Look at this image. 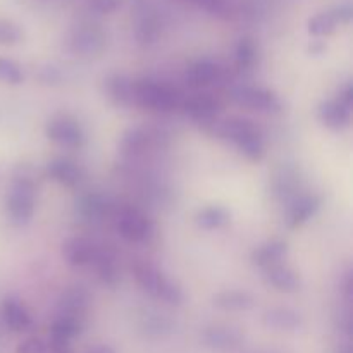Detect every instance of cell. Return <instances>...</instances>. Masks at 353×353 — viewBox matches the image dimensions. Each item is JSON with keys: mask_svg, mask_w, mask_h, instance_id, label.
I'll return each instance as SVG.
<instances>
[{"mask_svg": "<svg viewBox=\"0 0 353 353\" xmlns=\"http://www.w3.org/2000/svg\"><path fill=\"white\" fill-rule=\"evenodd\" d=\"M264 279L269 286L283 293H295L300 288V278L292 268L283 264L264 269Z\"/></svg>", "mask_w": 353, "mask_h": 353, "instance_id": "obj_18", "label": "cell"}, {"mask_svg": "<svg viewBox=\"0 0 353 353\" xmlns=\"http://www.w3.org/2000/svg\"><path fill=\"white\" fill-rule=\"evenodd\" d=\"M78 212L79 216L85 217L90 223H97V221H102L103 217L109 212V205H107V200L102 195H97V193H88V195L81 196L78 202Z\"/></svg>", "mask_w": 353, "mask_h": 353, "instance_id": "obj_25", "label": "cell"}, {"mask_svg": "<svg viewBox=\"0 0 353 353\" xmlns=\"http://www.w3.org/2000/svg\"><path fill=\"white\" fill-rule=\"evenodd\" d=\"M133 105L157 112H171L179 105V95L168 85L138 79L133 85Z\"/></svg>", "mask_w": 353, "mask_h": 353, "instance_id": "obj_3", "label": "cell"}, {"mask_svg": "<svg viewBox=\"0 0 353 353\" xmlns=\"http://www.w3.org/2000/svg\"><path fill=\"white\" fill-rule=\"evenodd\" d=\"M133 85L134 81L124 74H114L107 79V95L116 105H133Z\"/></svg>", "mask_w": 353, "mask_h": 353, "instance_id": "obj_24", "label": "cell"}, {"mask_svg": "<svg viewBox=\"0 0 353 353\" xmlns=\"http://www.w3.org/2000/svg\"><path fill=\"white\" fill-rule=\"evenodd\" d=\"M286 255H288V245L285 241H269V243H264L259 248H255L254 254H252V264L257 265V268L268 269L271 265L281 264V261Z\"/></svg>", "mask_w": 353, "mask_h": 353, "instance_id": "obj_22", "label": "cell"}, {"mask_svg": "<svg viewBox=\"0 0 353 353\" xmlns=\"http://www.w3.org/2000/svg\"><path fill=\"white\" fill-rule=\"evenodd\" d=\"M338 353H352V347L348 343L343 345V347L338 348Z\"/></svg>", "mask_w": 353, "mask_h": 353, "instance_id": "obj_45", "label": "cell"}, {"mask_svg": "<svg viewBox=\"0 0 353 353\" xmlns=\"http://www.w3.org/2000/svg\"><path fill=\"white\" fill-rule=\"evenodd\" d=\"M133 276L137 279L138 286L143 290L147 295L154 299H161V293L168 283V276L148 261H140L133 265Z\"/></svg>", "mask_w": 353, "mask_h": 353, "instance_id": "obj_9", "label": "cell"}, {"mask_svg": "<svg viewBox=\"0 0 353 353\" xmlns=\"http://www.w3.org/2000/svg\"><path fill=\"white\" fill-rule=\"evenodd\" d=\"M85 321L72 319V317L57 316L50 327V338L52 340H62V341H72L79 333L83 331Z\"/></svg>", "mask_w": 353, "mask_h": 353, "instance_id": "obj_28", "label": "cell"}, {"mask_svg": "<svg viewBox=\"0 0 353 353\" xmlns=\"http://www.w3.org/2000/svg\"><path fill=\"white\" fill-rule=\"evenodd\" d=\"M202 341L210 350L230 352L243 343V333L231 326H212L203 331Z\"/></svg>", "mask_w": 353, "mask_h": 353, "instance_id": "obj_10", "label": "cell"}, {"mask_svg": "<svg viewBox=\"0 0 353 353\" xmlns=\"http://www.w3.org/2000/svg\"><path fill=\"white\" fill-rule=\"evenodd\" d=\"M317 117L326 128L333 131H343L352 123V110L338 100H326L317 109Z\"/></svg>", "mask_w": 353, "mask_h": 353, "instance_id": "obj_15", "label": "cell"}, {"mask_svg": "<svg viewBox=\"0 0 353 353\" xmlns=\"http://www.w3.org/2000/svg\"><path fill=\"white\" fill-rule=\"evenodd\" d=\"M23 40V31L17 24L0 19V45H16Z\"/></svg>", "mask_w": 353, "mask_h": 353, "instance_id": "obj_33", "label": "cell"}, {"mask_svg": "<svg viewBox=\"0 0 353 353\" xmlns=\"http://www.w3.org/2000/svg\"><path fill=\"white\" fill-rule=\"evenodd\" d=\"M47 174L55 183L68 186V188H74L83 179L81 168H78L74 162L68 161V159H54L52 162H48Z\"/></svg>", "mask_w": 353, "mask_h": 353, "instance_id": "obj_19", "label": "cell"}, {"mask_svg": "<svg viewBox=\"0 0 353 353\" xmlns=\"http://www.w3.org/2000/svg\"><path fill=\"white\" fill-rule=\"evenodd\" d=\"M181 2L195 3V6L202 7V9H205L207 12L214 14V16L217 14V7H219V0H181Z\"/></svg>", "mask_w": 353, "mask_h": 353, "instance_id": "obj_41", "label": "cell"}, {"mask_svg": "<svg viewBox=\"0 0 353 353\" xmlns=\"http://www.w3.org/2000/svg\"><path fill=\"white\" fill-rule=\"evenodd\" d=\"M334 12H336V17L338 21H340V24H348L352 21V6L350 3H341V6H338L336 9H334Z\"/></svg>", "mask_w": 353, "mask_h": 353, "instance_id": "obj_40", "label": "cell"}, {"mask_svg": "<svg viewBox=\"0 0 353 353\" xmlns=\"http://www.w3.org/2000/svg\"><path fill=\"white\" fill-rule=\"evenodd\" d=\"M183 299H185V295H183V290L179 288L178 283H174L172 279H168L159 300L169 303V305H179L183 302Z\"/></svg>", "mask_w": 353, "mask_h": 353, "instance_id": "obj_35", "label": "cell"}, {"mask_svg": "<svg viewBox=\"0 0 353 353\" xmlns=\"http://www.w3.org/2000/svg\"><path fill=\"white\" fill-rule=\"evenodd\" d=\"M214 305L226 312H245L255 307V296L241 290H224L212 299Z\"/></svg>", "mask_w": 353, "mask_h": 353, "instance_id": "obj_20", "label": "cell"}, {"mask_svg": "<svg viewBox=\"0 0 353 353\" xmlns=\"http://www.w3.org/2000/svg\"><path fill=\"white\" fill-rule=\"evenodd\" d=\"M24 81V74L21 65L16 61L7 57H0V83L3 85L17 86Z\"/></svg>", "mask_w": 353, "mask_h": 353, "instance_id": "obj_32", "label": "cell"}, {"mask_svg": "<svg viewBox=\"0 0 353 353\" xmlns=\"http://www.w3.org/2000/svg\"><path fill=\"white\" fill-rule=\"evenodd\" d=\"M40 172L30 164H19L12 172L9 192L6 196L7 219L12 226H26L34 214Z\"/></svg>", "mask_w": 353, "mask_h": 353, "instance_id": "obj_1", "label": "cell"}, {"mask_svg": "<svg viewBox=\"0 0 353 353\" xmlns=\"http://www.w3.org/2000/svg\"><path fill=\"white\" fill-rule=\"evenodd\" d=\"M88 7L99 14L116 12L121 7V0H86Z\"/></svg>", "mask_w": 353, "mask_h": 353, "instance_id": "obj_37", "label": "cell"}, {"mask_svg": "<svg viewBox=\"0 0 353 353\" xmlns=\"http://www.w3.org/2000/svg\"><path fill=\"white\" fill-rule=\"evenodd\" d=\"M181 107L186 116L196 121L202 128L217 119L219 112L223 110V102L219 100V97L212 95V93H199V95H193L185 100Z\"/></svg>", "mask_w": 353, "mask_h": 353, "instance_id": "obj_7", "label": "cell"}, {"mask_svg": "<svg viewBox=\"0 0 353 353\" xmlns=\"http://www.w3.org/2000/svg\"><path fill=\"white\" fill-rule=\"evenodd\" d=\"M47 353H74L71 341L52 340L47 343Z\"/></svg>", "mask_w": 353, "mask_h": 353, "instance_id": "obj_39", "label": "cell"}, {"mask_svg": "<svg viewBox=\"0 0 353 353\" xmlns=\"http://www.w3.org/2000/svg\"><path fill=\"white\" fill-rule=\"evenodd\" d=\"M114 226L121 238L131 243H145L154 234L152 221L131 205H123L114 212Z\"/></svg>", "mask_w": 353, "mask_h": 353, "instance_id": "obj_4", "label": "cell"}, {"mask_svg": "<svg viewBox=\"0 0 353 353\" xmlns=\"http://www.w3.org/2000/svg\"><path fill=\"white\" fill-rule=\"evenodd\" d=\"M97 269V276L107 286H116L119 283V265L117 257L109 248H97L95 259L92 262Z\"/></svg>", "mask_w": 353, "mask_h": 353, "instance_id": "obj_21", "label": "cell"}, {"mask_svg": "<svg viewBox=\"0 0 353 353\" xmlns=\"http://www.w3.org/2000/svg\"><path fill=\"white\" fill-rule=\"evenodd\" d=\"M205 133L210 137L221 138V140L233 141L238 150L252 162H259L265 155L264 137L254 121L247 117L231 116L226 119H214L212 123L202 126Z\"/></svg>", "mask_w": 353, "mask_h": 353, "instance_id": "obj_2", "label": "cell"}, {"mask_svg": "<svg viewBox=\"0 0 353 353\" xmlns=\"http://www.w3.org/2000/svg\"><path fill=\"white\" fill-rule=\"evenodd\" d=\"M137 40L140 45H152L161 37V24L154 14H145L140 17L137 24Z\"/></svg>", "mask_w": 353, "mask_h": 353, "instance_id": "obj_30", "label": "cell"}, {"mask_svg": "<svg viewBox=\"0 0 353 353\" xmlns=\"http://www.w3.org/2000/svg\"><path fill=\"white\" fill-rule=\"evenodd\" d=\"M45 133H47L48 140L64 148H79L85 143V133H83L81 126L78 124V121L69 116H59L48 121Z\"/></svg>", "mask_w": 353, "mask_h": 353, "instance_id": "obj_6", "label": "cell"}, {"mask_svg": "<svg viewBox=\"0 0 353 353\" xmlns=\"http://www.w3.org/2000/svg\"><path fill=\"white\" fill-rule=\"evenodd\" d=\"M38 78H40L41 83H47V85H55V83L61 81V72H59L55 68H52V65H47V68L41 69L40 74H38Z\"/></svg>", "mask_w": 353, "mask_h": 353, "instance_id": "obj_38", "label": "cell"}, {"mask_svg": "<svg viewBox=\"0 0 353 353\" xmlns=\"http://www.w3.org/2000/svg\"><path fill=\"white\" fill-rule=\"evenodd\" d=\"M145 333L148 334V336H164V334H169L171 333L172 326L171 323H169L168 319H164V317H150V319L145 321Z\"/></svg>", "mask_w": 353, "mask_h": 353, "instance_id": "obj_34", "label": "cell"}, {"mask_svg": "<svg viewBox=\"0 0 353 353\" xmlns=\"http://www.w3.org/2000/svg\"><path fill=\"white\" fill-rule=\"evenodd\" d=\"M299 178H296L295 172L283 169V172L276 178L274 183L276 195L285 202H292L295 196H299Z\"/></svg>", "mask_w": 353, "mask_h": 353, "instance_id": "obj_31", "label": "cell"}, {"mask_svg": "<svg viewBox=\"0 0 353 353\" xmlns=\"http://www.w3.org/2000/svg\"><path fill=\"white\" fill-rule=\"evenodd\" d=\"M338 102L343 103L345 107H348V109L352 110V105H353V86H352V83H348V85L345 86L343 90H341L340 97H338Z\"/></svg>", "mask_w": 353, "mask_h": 353, "instance_id": "obj_42", "label": "cell"}, {"mask_svg": "<svg viewBox=\"0 0 353 353\" xmlns=\"http://www.w3.org/2000/svg\"><path fill=\"white\" fill-rule=\"evenodd\" d=\"M71 47L79 55H92L102 50L103 37L95 28H81L72 34Z\"/></svg>", "mask_w": 353, "mask_h": 353, "instance_id": "obj_23", "label": "cell"}, {"mask_svg": "<svg viewBox=\"0 0 353 353\" xmlns=\"http://www.w3.org/2000/svg\"><path fill=\"white\" fill-rule=\"evenodd\" d=\"M223 76L224 71L217 62L203 59V61H196L195 64L190 65L185 74V81L192 88H203V86L214 85L216 81H219Z\"/></svg>", "mask_w": 353, "mask_h": 353, "instance_id": "obj_13", "label": "cell"}, {"mask_svg": "<svg viewBox=\"0 0 353 353\" xmlns=\"http://www.w3.org/2000/svg\"><path fill=\"white\" fill-rule=\"evenodd\" d=\"M321 209V196L316 193H303V195L295 196L290 202L288 216H286V223L290 228H300L305 224L307 221L312 219Z\"/></svg>", "mask_w": 353, "mask_h": 353, "instance_id": "obj_11", "label": "cell"}, {"mask_svg": "<svg viewBox=\"0 0 353 353\" xmlns=\"http://www.w3.org/2000/svg\"><path fill=\"white\" fill-rule=\"evenodd\" d=\"M16 353H47V343L41 338H28L17 345Z\"/></svg>", "mask_w": 353, "mask_h": 353, "instance_id": "obj_36", "label": "cell"}, {"mask_svg": "<svg viewBox=\"0 0 353 353\" xmlns=\"http://www.w3.org/2000/svg\"><path fill=\"white\" fill-rule=\"evenodd\" d=\"M86 353H116L112 347H109V345H97V347L90 348Z\"/></svg>", "mask_w": 353, "mask_h": 353, "instance_id": "obj_44", "label": "cell"}, {"mask_svg": "<svg viewBox=\"0 0 353 353\" xmlns=\"http://www.w3.org/2000/svg\"><path fill=\"white\" fill-rule=\"evenodd\" d=\"M255 59H257V45H255L254 38H240L236 48H234V65L238 71H248L255 64Z\"/></svg>", "mask_w": 353, "mask_h": 353, "instance_id": "obj_29", "label": "cell"}, {"mask_svg": "<svg viewBox=\"0 0 353 353\" xmlns=\"http://www.w3.org/2000/svg\"><path fill=\"white\" fill-rule=\"evenodd\" d=\"M230 99L243 109L261 114H279L283 110L281 99L272 90L259 86H233L230 90Z\"/></svg>", "mask_w": 353, "mask_h": 353, "instance_id": "obj_5", "label": "cell"}, {"mask_svg": "<svg viewBox=\"0 0 353 353\" xmlns=\"http://www.w3.org/2000/svg\"><path fill=\"white\" fill-rule=\"evenodd\" d=\"M155 137L157 134H154V131L147 130V128H130L128 131H124L123 138H121V154L126 155V157L143 155L154 145Z\"/></svg>", "mask_w": 353, "mask_h": 353, "instance_id": "obj_14", "label": "cell"}, {"mask_svg": "<svg viewBox=\"0 0 353 353\" xmlns=\"http://www.w3.org/2000/svg\"><path fill=\"white\" fill-rule=\"evenodd\" d=\"M97 248L99 247L93 245L90 240H86V238H69L62 245V257L72 268H83V265L92 264L93 259H95Z\"/></svg>", "mask_w": 353, "mask_h": 353, "instance_id": "obj_12", "label": "cell"}, {"mask_svg": "<svg viewBox=\"0 0 353 353\" xmlns=\"http://www.w3.org/2000/svg\"><path fill=\"white\" fill-rule=\"evenodd\" d=\"M262 324L269 330L274 331H299L302 327V317L299 312L292 309H285V307H276V309L265 310L262 316Z\"/></svg>", "mask_w": 353, "mask_h": 353, "instance_id": "obj_17", "label": "cell"}, {"mask_svg": "<svg viewBox=\"0 0 353 353\" xmlns=\"http://www.w3.org/2000/svg\"><path fill=\"white\" fill-rule=\"evenodd\" d=\"M340 26V21H338L336 12L333 10H326V12H319L314 17H310L309 24H307V30L312 37L316 38H324L330 37L336 31V28Z\"/></svg>", "mask_w": 353, "mask_h": 353, "instance_id": "obj_27", "label": "cell"}, {"mask_svg": "<svg viewBox=\"0 0 353 353\" xmlns=\"http://www.w3.org/2000/svg\"><path fill=\"white\" fill-rule=\"evenodd\" d=\"M310 55H323L326 52V43L323 40H314L312 43L309 45Z\"/></svg>", "mask_w": 353, "mask_h": 353, "instance_id": "obj_43", "label": "cell"}, {"mask_svg": "<svg viewBox=\"0 0 353 353\" xmlns=\"http://www.w3.org/2000/svg\"><path fill=\"white\" fill-rule=\"evenodd\" d=\"M2 316L6 326L9 330L16 331V333H23V331L31 330V326H33V319H31L30 312L23 305V302L16 299V296H7L3 300Z\"/></svg>", "mask_w": 353, "mask_h": 353, "instance_id": "obj_16", "label": "cell"}, {"mask_svg": "<svg viewBox=\"0 0 353 353\" xmlns=\"http://www.w3.org/2000/svg\"><path fill=\"white\" fill-rule=\"evenodd\" d=\"M231 219L230 210L221 205H210L196 214V226L205 231H214L224 228Z\"/></svg>", "mask_w": 353, "mask_h": 353, "instance_id": "obj_26", "label": "cell"}, {"mask_svg": "<svg viewBox=\"0 0 353 353\" xmlns=\"http://www.w3.org/2000/svg\"><path fill=\"white\" fill-rule=\"evenodd\" d=\"M90 302H92V296H90L88 290L83 288V286H71L59 299L57 312L59 316L85 321L86 312L90 309Z\"/></svg>", "mask_w": 353, "mask_h": 353, "instance_id": "obj_8", "label": "cell"}]
</instances>
